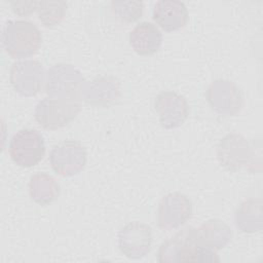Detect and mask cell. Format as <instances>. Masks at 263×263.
<instances>
[{
    "mask_svg": "<svg viewBox=\"0 0 263 263\" xmlns=\"http://www.w3.org/2000/svg\"><path fill=\"white\" fill-rule=\"evenodd\" d=\"M9 80L20 95L35 96L40 91L45 80L43 67L39 62L33 60L15 62L10 67Z\"/></svg>",
    "mask_w": 263,
    "mask_h": 263,
    "instance_id": "cell-10",
    "label": "cell"
},
{
    "mask_svg": "<svg viewBox=\"0 0 263 263\" xmlns=\"http://www.w3.org/2000/svg\"><path fill=\"white\" fill-rule=\"evenodd\" d=\"M157 260L160 263L220 262L214 250L200 243L197 228L191 226L162 242L157 251Z\"/></svg>",
    "mask_w": 263,
    "mask_h": 263,
    "instance_id": "cell-1",
    "label": "cell"
},
{
    "mask_svg": "<svg viewBox=\"0 0 263 263\" xmlns=\"http://www.w3.org/2000/svg\"><path fill=\"white\" fill-rule=\"evenodd\" d=\"M79 101L44 98L35 108V120L45 129H58L66 126L80 112Z\"/></svg>",
    "mask_w": 263,
    "mask_h": 263,
    "instance_id": "cell-5",
    "label": "cell"
},
{
    "mask_svg": "<svg viewBox=\"0 0 263 263\" xmlns=\"http://www.w3.org/2000/svg\"><path fill=\"white\" fill-rule=\"evenodd\" d=\"M205 98L212 109L224 116L236 115L243 107L240 88L226 79L214 80L206 89Z\"/></svg>",
    "mask_w": 263,
    "mask_h": 263,
    "instance_id": "cell-8",
    "label": "cell"
},
{
    "mask_svg": "<svg viewBox=\"0 0 263 263\" xmlns=\"http://www.w3.org/2000/svg\"><path fill=\"white\" fill-rule=\"evenodd\" d=\"M154 108L160 124L165 128L182 125L189 115V104L184 96L172 90L159 92L154 99Z\"/></svg>",
    "mask_w": 263,
    "mask_h": 263,
    "instance_id": "cell-12",
    "label": "cell"
},
{
    "mask_svg": "<svg viewBox=\"0 0 263 263\" xmlns=\"http://www.w3.org/2000/svg\"><path fill=\"white\" fill-rule=\"evenodd\" d=\"M8 153L16 165L22 167L34 166L45 155L44 139L36 129H20L10 139Z\"/></svg>",
    "mask_w": 263,
    "mask_h": 263,
    "instance_id": "cell-4",
    "label": "cell"
},
{
    "mask_svg": "<svg viewBox=\"0 0 263 263\" xmlns=\"http://www.w3.org/2000/svg\"><path fill=\"white\" fill-rule=\"evenodd\" d=\"M111 10L119 21L134 23L142 16L144 3L142 1H112Z\"/></svg>",
    "mask_w": 263,
    "mask_h": 263,
    "instance_id": "cell-20",
    "label": "cell"
},
{
    "mask_svg": "<svg viewBox=\"0 0 263 263\" xmlns=\"http://www.w3.org/2000/svg\"><path fill=\"white\" fill-rule=\"evenodd\" d=\"M29 194L33 201L40 205H48L60 196V185L46 173H36L28 184Z\"/></svg>",
    "mask_w": 263,
    "mask_h": 263,
    "instance_id": "cell-16",
    "label": "cell"
},
{
    "mask_svg": "<svg viewBox=\"0 0 263 263\" xmlns=\"http://www.w3.org/2000/svg\"><path fill=\"white\" fill-rule=\"evenodd\" d=\"M42 42L38 27L25 20L5 23L2 31V45L5 52L13 59L28 58L35 54Z\"/></svg>",
    "mask_w": 263,
    "mask_h": 263,
    "instance_id": "cell-2",
    "label": "cell"
},
{
    "mask_svg": "<svg viewBox=\"0 0 263 263\" xmlns=\"http://www.w3.org/2000/svg\"><path fill=\"white\" fill-rule=\"evenodd\" d=\"M235 225L242 232L254 233L262 229V201L249 198L235 211Z\"/></svg>",
    "mask_w": 263,
    "mask_h": 263,
    "instance_id": "cell-18",
    "label": "cell"
},
{
    "mask_svg": "<svg viewBox=\"0 0 263 263\" xmlns=\"http://www.w3.org/2000/svg\"><path fill=\"white\" fill-rule=\"evenodd\" d=\"M129 44L138 54L151 55L160 48L162 34L154 24L142 22L130 31Z\"/></svg>",
    "mask_w": 263,
    "mask_h": 263,
    "instance_id": "cell-15",
    "label": "cell"
},
{
    "mask_svg": "<svg viewBox=\"0 0 263 263\" xmlns=\"http://www.w3.org/2000/svg\"><path fill=\"white\" fill-rule=\"evenodd\" d=\"M66 1H40L38 4V18L44 27H54L62 23L67 9Z\"/></svg>",
    "mask_w": 263,
    "mask_h": 263,
    "instance_id": "cell-19",
    "label": "cell"
},
{
    "mask_svg": "<svg viewBox=\"0 0 263 263\" xmlns=\"http://www.w3.org/2000/svg\"><path fill=\"white\" fill-rule=\"evenodd\" d=\"M118 246L121 253L129 259L144 258L152 246L150 226L139 222L124 225L118 232Z\"/></svg>",
    "mask_w": 263,
    "mask_h": 263,
    "instance_id": "cell-11",
    "label": "cell"
},
{
    "mask_svg": "<svg viewBox=\"0 0 263 263\" xmlns=\"http://www.w3.org/2000/svg\"><path fill=\"white\" fill-rule=\"evenodd\" d=\"M84 79L72 65L59 63L48 69L45 76V91L53 99L79 101Z\"/></svg>",
    "mask_w": 263,
    "mask_h": 263,
    "instance_id": "cell-3",
    "label": "cell"
},
{
    "mask_svg": "<svg viewBox=\"0 0 263 263\" xmlns=\"http://www.w3.org/2000/svg\"><path fill=\"white\" fill-rule=\"evenodd\" d=\"M253 155L254 147L240 134H227L220 140L217 146L219 163L231 173H236L243 167L250 171Z\"/></svg>",
    "mask_w": 263,
    "mask_h": 263,
    "instance_id": "cell-6",
    "label": "cell"
},
{
    "mask_svg": "<svg viewBox=\"0 0 263 263\" xmlns=\"http://www.w3.org/2000/svg\"><path fill=\"white\" fill-rule=\"evenodd\" d=\"M49 162L58 175L72 177L84 168L87 162V152L79 141L66 140L52 147Z\"/></svg>",
    "mask_w": 263,
    "mask_h": 263,
    "instance_id": "cell-7",
    "label": "cell"
},
{
    "mask_svg": "<svg viewBox=\"0 0 263 263\" xmlns=\"http://www.w3.org/2000/svg\"><path fill=\"white\" fill-rule=\"evenodd\" d=\"M121 92V85L117 78L111 75H100L91 81H84L81 98L91 106L110 107L114 105Z\"/></svg>",
    "mask_w": 263,
    "mask_h": 263,
    "instance_id": "cell-13",
    "label": "cell"
},
{
    "mask_svg": "<svg viewBox=\"0 0 263 263\" xmlns=\"http://www.w3.org/2000/svg\"><path fill=\"white\" fill-rule=\"evenodd\" d=\"M193 206L189 197L181 192L163 196L158 204L156 222L160 229L170 230L185 224L192 216Z\"/></svg>",
    "mask_w": 263,
    "mask_h": 263,
    "instance_id": "cell-9",
    "label": "cell"
},
{
    "mask_svg": "<svg viewBox=\"0 0 263 263\" xmlns=\"http://www.w3.org/2000/svg\"><path fill=\"white\" fill-rule=\"evenodd\" d=\"M152 17L164 31L173 32L182 29L188 21V9L184 2L160 0L154 4Z\"/></svg>",
    "mask_w": 263,
    "mask_h": 263,
    "instance_id": "cell-14",
    "label": "cell"
},
{
    "mask_svg": "<svg viewBox=\"0 0 263 263\" xmlns=\"http://www.w3.org/2000/svg\"><path fill=\"white\" fill-rule=\"evenodd\" d=\"M11 10L17 15H29L38 8V1H11Z\"/></svg>",
    "mask_w": 263,
    "mask_h": 263,
    "instance_id": "cell-21",
    "label": "cell"
},
{
    "mask_svg": "<svg viewBox=\"0 0 263 263\" xmlns=\"http://www.w3.org/2000/svg\"><path fill=\"white\" fill-rule=\"evenodd\" d=\"M197 230L200 243L214 251L225 248L232 237L230 227L218 219L208 220Z\"/></svg>",
    "mask_w": 263,
    "mask_h": 263,
    "instance_id": "cell-17",
    "label": "cell"
}]
</instances>
